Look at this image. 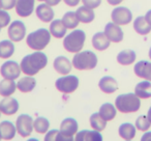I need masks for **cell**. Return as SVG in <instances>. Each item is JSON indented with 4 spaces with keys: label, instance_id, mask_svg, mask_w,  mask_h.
<instances>
[{
    "label": "cell",
    "instance_id": "28",
    "mask_svg": "<svg viewBox=\"0 0 151 141\" xmlns=\"http://www.w3.org/2000/svg\"><path fill=\"white\" fill-rule=\"evenodd\" d=\"M134 93L140 99H149L151 98V81H142L134 87Z\"/></svg>",
    "mask_w": 151,
    "mask_h": 141
},
{
    "label": "cell",
    "instance_id": "38",
    "mask_svg": "<svg viewBox=\"0 0 151 141\" xmlns=\"http://www.w3.org/2000/svg\"><path fill=\"white\" fill-rule=\"evenodd\" d=\"M82 3L89 9H97L101 5V0H82Z\"/></svg>",
    "mask_w": 151,
    "mask_h": 141
},
{
    "label": "cell",
    "instance_id": "15",
    "mask_svg": "<svg viewBox=\"0 0 151 141\" xmlns=\"http://www.w3.org/2000/svg\"><path fill=\"white\" fill-rule=\"evenodd\" d=\"M134 72L139 78L151 81V62L146 60L139 61L134 65Z\"/></svg>",
    "mask_w": 151,
    "mask_h": 141
},
{
    "label": "cell",
    "instance_id": "41",
    "mask_svg": "<svg viewBox=\"0 0 151 141\" xmlns=\"http://www.w3.org/2000/svg\"><path fill=\"white\" fill-rule=\"evenodd\" d=\"M47 4L51 5V7H55V5H58L60 3L61 0H45Z\"/></svg>",
    "mask_w": 151,
    "mask_h": 141
},
{
    "label": "cell",
    "instance_id": "25",
    "mask_svg": "<svg viewBox=\"0 0 151 141\" xmlns=\"http://www.w3.org/2000/svg\"><path fill=\"white\" fill-rule=\"evenodd\" d=\"M99 113L106 121H111L116 117L117 114V108L111 103H105L101 106Z\"/></svg>",
    "mask_w": 151,
    "mask_h": 141
},
{
    "label": "cell",
    "instance_id": "32",
    "mask_svg": "<svg viewBox=\"0 0 151 141\" xmlns=\"http://www.w3.org/2000/svg\"><path fill=\"white\" fill-rule=\"evenodd\" d=\"M62 22L64 24V26L67 29H73V28H77L80 23V20H79L78 16L75 12H67L63 15Z\"/></svg>",
    "mask_w": 151,
    "mask_h": 141
},
{
    "label": "cell",
    "instance_id": "18",
    "mask_svg": "<svg viewBox=\"0 0 151 141\" xmlns=\"http://www.w3.org/2000/svg\"><path fill=\"white\" fill-rule=\"evenodd\" d=\"M99 87L103 93H107V95H111L118 89V83L115 80V78L111 76H106L99 80Z\"/></svg>",
    "mask_w": 151,
    "mask_h": 141
},
{
    "label": "cell",
    "instance_id": "19",
    "mask_svg": "<svg viewBox=\"0 0 151 141\" xmlns=\"http://www.w3.org/2000/svg\"><path fill=\"white\" fill-rule=\"evenodd\" d=\"M111 40L108 38L105 32H96L92 36V46L97 51H105L110 47Z\"/></svg>",
    "mask_w": 151,
    "mask_h": 141
},
{
    "label": "cell",
    "instance_id": "46",
    "mask_svg": "<svg viewBox=\"0 0 151 141\" xmlns=\"http://www.w3.org/2000/svg\"><path fill=\"white\" fill-rule=\"evenodd\" d=\"M148 55H149V58L151 59V47H150V49H149V53H148Z\"/></svg>",
    "mask_w": 151,
    "mask_h": 141
},
{
    "label": "cell",
    "instance_id": "37",
    "mask_svg": "<svg viewBox=\"0 0 151 141\" xmlns=\"http://www.w3.org/2000/svg\"><path fill=\"white\" fill-rule=\"evenodd\" d=\"M11 23V15L7 12L0 9V28L6 27Z\"/></svg>",
    "mask_w": 151,
    "mask_h": 141
},
{
    "label": "cell",
    "instance_id": "8",
    "mask_svg": "<svg viewBox=\"0 0 151 141\" xmlns=\"http://www.w3.org/2000/svg\"><path fill=\"white\" fill-rule=\"evenodd\" d=\"M21 72H22L21 65L15 60L5 61L1 65V67H0V74H1V76L4 79L15 80V79L19 78Z\"/></svg>",
    "mask_w": 151,
    "mask_h": 141
},
{
    "label": "cell",
    "instance_id": "10",
    "mask_svg": "<svg viewBox=\"0 0 151 141\" xmlns=\"http://www.w3.org/2000/svg\"><path fill=\"white\" fill-rule=\"evenodd\" d=\"M7 34L9 38L13 42H21L24 38L26 36V26L22 21L16 20L13 23H11V25L9 26L7 29Z\"/></svg>",
    "mask_w": 151,
    "mask_h": 141
},
{
    "label": "cell",
    "instance_id": "12",
    "mask_svg": "<svg viewBox=\"0 0 151 141\" xmlns=\"http://www.w3.org/2000/svg\"><path fill=\"white\" fill-rule=\"evenodd\" d=\"M105 34L108 36L111 42L113 43H120L123 40L124 33L120 28V25H117L114 22H109L105 26Z\"/></svg>",
    "mask_w": 151,
    "mask_h": 141
},
{
    "label": "cell",
    "instance_id": "40",
    "mask_svg": "<svg viewBox=\"0 0 151 141\" xmlns=\"http://www.w3.org/2000/svg\"><path fill=\"white\" fill-rule=\"evenodd\" d=\"M65 4H67L68 7H77L80 3L81 0H63Z\"/></svg>",
    "mask_w": 151,
    "mask_h": 141
},
{
    "label": "cell",
    "instance_id": "27",
    "mask_svg": "<svg viewBox=\"0 0 151 141\" xmlns=\"http://www.w3.org/2000/svg\"><path fill=\"white\" fill-rule=\"evenodd\" d=\"M17 89V84L12 79H3L0 81V95L3 98L11 97Z\"/></svg>",
    "mask_w": 151,
    "mask_h": 141
},
{
    "label": "cell",
    "instance_id": "6",
    "mask_svg": "<svg viewBox=\"0 0 151 141\" xmlns=\"http://www.w3.org/2000/svg\"><path fill=\"white\" fill-rule=\"evenodd\" d=\"M79 78L75 75H63L55 81V87L57 90L65 95L73 93L79 86Z\"/></svg>",
    "mask_w": 151,
    "mask_h": 141
},
{
    "label": "cell",
    "instance_id": "44",
    "mask_svg": "<svg viewBox=\"0 0 151 141\" xmlns=\"http://www.w3.org/2000/svg\"><path fill=\"white\" fill-rule=\"evenodd\" d=\"M145 19H146V21L151 25V9L146 13V15H145Z\"/></svg>",
    "mask_w": 151,
    "mask_h": 141
},
{
    "label": "cell",
    "instance_id": "26",
    "mask_svg": "<svg viewBox=\"0 0 151 141\" xmlns=\"http://www.w3.org/2000/svg\"><path fill=\"white\" fill-rule=\"evenodd\" d=\"M136 126H134L132 124L124 122L120 124L118 133H119V136L124 140H132L136 136Z\"/></svg>",
    "mask_w": 151,
    "mask_h": 141
},
{
    "label": "cell",
    "instance_id": "39",
    "mask_svg": "<svg viewBox=\"0 0 151 141\" xmlns=\"http://www.w3.org/2000/svg\"><path fill=\"white\" fill-rule=\"evenodd\" d=\"M1 1V5H2L3 9H13L16 7V3H17V0H0Z\"/></svg>",
    "mask_w": 151,
    "mask_h": 141
},
{
    "label": "cell",
    "instance_id": "7",
    "mask_svg": "<svg viewBox=\"0 0 151 141\" xmlns=\"http://www.w3.org/2000/svg\"><path fill=\"white\" fill-rule=\"evenodd\" d=\"M16 128L17 133L21 137H28L31 135L33 128V119L28 114H21L18 116L17 121H16Z\"/></svg>",
    "mask_w": 151,
    "mask_h": 141
},
{
    "label": "cell",
    "instance_id": "34",
    "mask_svg": "<svg viewBox=\"0 0 151 141\" xmlns=\"http://www.w3.org/2000/svg\"><path fill=\"white\" fill-rule=\"evenodd\" d=\"M33 128L38 134H46L50 128V122L46 117H37L33 120Z\"/></svg>",
    "mask_w": 151,
    "mask_h": 141
},
{
    "label": "cell",
    "instance_id": "52",
    "mask_svg": "<svg viewBox=\"0 0 151 141\" xmlns=\"http://www.w3.org/2000/svg\"><path fill=\"white\" fill-rule=\"evenodd\" d=\"M150 109H151V107H150Z\"/></svg>",
    "mask_w": 151,
    "mask_h": 141
},
{
    "label": "cell",
    "instance_id": "30",
    "mask_svg": "<svg viewBox=\"0 0 151 141\" xmlns=\"http://www.w3.org/2000/svg\"><path fill=\"white\" fill-rule=\"evenodd\" d=\"M77 16H78L79 20L80 22L82 23H85V24H88V23H91V22L94 20L95 18V14L93 12L92 9H89L87 7H80L77 12H76Z\"/></svg>",
    "mask_w": 151,
    "mask_h": 141
},
{
    "label": "cell",
    "instance_id": "22",
    "mask_svg": "<svg viewBox=\"0 0 151 141\" xmlns=\"http://www.w3.org/2000/svg\"><path fill=\"white\" fill-rule=\"evenodd\" d=\"M36 86V80L33 78V76H26L24 78H21L17 83V88L21 93H31Z\"/></svg>",
    "mask_w": 151,
    "mask_h": 141
},
{
    "label": "cell",
    "instance_id": "5",
    "mask_svg": "<svg viewBox=\"0 0 151 141\" xmlns=\"http://www.w3.org/2000/svg\"><path fill=\"white\" fill-rule=\"evenodd\" d=\"M86 40V33L81 29H75L64 36L63 47L69 53H78L82 51Z\"/></svg>",
    "mask_w": 151,
    "mask_h": 141
},
{
    "label": "cell",
    "instance_id": "48",
    "mask_svg": "<svg viewBox=\"0 0 151 141\" xmlns=\"http://www.w3.org/2000/svg\"><path fill=\"white\" fill-rule=\"evenodd\" d=\"M1 139H2V136H1V133H0V140H1Z\"/></svg>",
    "mask_w": 151,
    "mask_h": 141
},
{
    "label": "cell",
    "instance_id": "29",
    "mask_svg": "<svg viewBox=\"0 0 151 141\" xmlns=\"http://www.w3.org/2000/svg\"><path fill=\"white\" fill-rule=\"evenodd\" d=\"M136 52L134 50H130V49L121 51L117 55V61L121 65H130L132 63H134L136 61Z\"/></svg>",
    "mask_w": 151,
    "mask_h": 141
},
{
    "label": "cell",
    "instance_id": "23",
    "mask_svg": "<svg viewBox=\"0 0 151 141\" xmlns=\"http://www.w3.org/2000/svg\"><path fill=\"white\" fill-rule=\"evenodd\" d=\"M66 29L67 28L64 26L62 20H58V19L53 20L50 24V28H49V30L51 32V35L56 38H64L65 34H66Z\"/></svg>",
    "mask_w": 151,
    "mask_h": 141
},
{
    "label": "cell",
    "instance_id": "14",
    "mask_svg": "<svg viewBox=\"0 0 151 141\" xmlns=\"http://www.w3.org/2000/svg\"><path fill=\"white\" fill-rule=\"evenodd\" d=\"M34 1L35 0H17L16 12L18 16L22 18H27L31 16L34 11Z\"/></svg>",
    "mask_w": 151,
    "mask_h": 141
},
{
    "label": "cell",
    "instance_id": "20",
    "mask_svg": "<svg viewBox=\"0 0 151 141\" xmlns=\"http://www.w3.org/2000/svg\"><path fill=\"white\" fill-rule=\"evenodd\" d=\"M76 141H101L103 136L99 131H89V130H82L77 133L76 135Z\"/></svg>",
    "mask_w": 151,
    "mask_h": 141
},
{
    "label": "cell",
    "instance_id": "4",
    "mask_svg": "<svg viewBox=\"0 0 151 141\" xmlns=\"http://www.w3.org/2000/svg\"><path fill=\"white\" fill-rule=\"evenodd\" d=\"M51 42V32L46 28H40L28 34L26 38V44L34 51H42Z\"/></svg>",
    "mask_w": 151,
    "mask_h": 141
},
{
    "label": "cell",
    "instance_id": "45",
    "mask_svg": "<svg viewBox=\"0 0 151 141\" xmlns=\"http://www.w3.org/2000/svg\"><path fill=\"white\" fill-rule=\"evenodd\" d=\"M147 117H148V119L150 120V122H151V109H150V108H149L148 113H147Z\"/></svg>",
    "mask_w": 151,
    "mask_h": 141
},
{
    "label": "cell",
    "instance_id": "42",
    "mask_svg": "<svg viewBox=\"0 0 151 141\" xmlns=\"http://www.w3.org/2000/svg\"><path fill=\"white\" fill-rule=\"evenodd\" d=\"M142 141H151V132H146L141 138Z\"/></svg>",
    "mask_w": 151,
    "mask_h": 141
},
{
    "label": "cell",
    "instance_id": "36",
    "mask_svg": "<svg viewBox=\"0 0 151 141\" xmlns=\"http://www.w3.org/2000/svg\"><path fill=\"white\" fill-rule=\"evenodd\" d=\"M151 126L150 120L148 119L146 115H141L137 118L136 120V128L138 129L139 131H142V132H146V131L149 130Z\"/></svg>",
    "mask_w": 151,
    "mask_h": 141
},
{
    "label": "cell",
    "instance_id": "13",
    "mask_svg": "<svg viewBox=\"0 0 151 141\" xmlns=\"http://www.w3.org/2000/svg\"><path fill=\"white\" fill-rule=\"evenodd\" d=\"M19 102L12 97H6L0 102V111L5 115H14L19 110Z\"/></svg>",
    "mask_w": 151,
    "mask_h": 141
},
{
    "label": "cell",
    "instance_id": "2",
    "mask_svg": "<svg viewBox=\"0 0 151 141\" xmlns=\"http://www.w3.org/2000/svg\"><path fill=\"white\" fill-rule=\"evenodd\" d=\"M115 107L121 113H132L139 111L141 107L140 98L136 93L119 95L115 100Z\"/></svg>",
    "mask_w": 151,
    "mask_h": 141
},
{
    "label": "cell",
    "instance_id": "51",
    "mask_svg": "<svg viewBox=\"0 0 151 141\" xmlns=\"http://www.w3.org/2000/svg\"><path fill=\"white\" fill-rule=\"evenodd\" d=\"M0 31H1V28H0Z\"/></svg>",
    "mask_w": 151,
    "mask_h": 141
},
{
    "label": "cell",
    "instance_id": "31",
    "mask_svg": "<svg viewBox=\"0 0 151 141\" xmlns=\"http://www.w3.org/2000/svg\"><path fill=\"white\" fill-rule=\"evenodd\" d=\"M15 53V45L13 40H1L0 42V58L7 59Z\"/></svg>",
    "mask_w": 151,
    "mask_h": 141
},
{
    "label": "cell",
    "instance_id": "49",
    "mask_svg": "<svg viewBox=\"0 0 151 141\" xmlns=\"http://www.w3.org/2000/svg\"><path fill=\"white\" fill-rule=\"evenodd\" d=\"M38 1H40H40H45V0H38Z\"/></svg>",
    "mask_w": 151,
    "mask_h": 141
},
{
    "label": "cell",
    "instance_id": "3",
    "mask_svg": "<svg viewBox=\"0 0 151 141\" xmlns=\"http://www.w3.org/2000/svg\"><path fill=\"white\" fill-rule=\"evenodd\" d=\"M71 63L73 67L78 71H89L96 67L97 56L92 51H80L73 55Z\"/></svg>",
    "mask_w": 151,
    "mask_h": 141
},
{
    "label": "cell",
    "instance_id": "24",
    "mask_svg": "<svg viewBox=\"0 0 151 141\" xmlns=\"http://www.w3.org/2000/svg\"><path fill=\"white\" fill-rule=\"evenodd\" d=\"M134 29L140 35H147L151 31V25L146 21L145 17L140 16L134 20Z\"/></svg>",
    "mask_w": 151,
    "mask_h": 141
},
{
    "label": "cell",
    "instance_id": "17",
    "mask_svg": "<svg viewBox=\"0 0 151 141\" xmlns=\"http://www.w3.org/2000/svg\"><path fill=\"white\" fill-rule=\"evenodd\" d=\"M35 13L38 19L45 23H49L54 20V11L52 9V7L47 3H40L36 7Z\"/></svg>",
    "mask_w": 151,
    "mask_h": 141
},
{
    "label": "cell",
    "instance_id": "47",
    "mask_svg": "<svg viewBox=\"0 0 151 141\" xmlns=\"http://www.w3.org/2000/svg\"><path fill=\"white\" fill-rule=\"evenodd\" d=\"M2 9V5H1V1H0V9Z\"/></svg>",
    "mask_w": 151,
    "mask_h": 141
},
{
    "label": "cell",
    "instance_id": "9",
    "mask_svg": "<svg viewBox=\"0 0 151 141\" xmlns=\"http://www.w3.org/2000/svg\"><path fill=\"white\" fill-rule=\"evenodd\" d=\"M112 22H114L117 25H127L132 22V14L127 7H118L112 11L111 13Z\"/></svg>",
    "mask_w": 151,
    "mask_h": 141
},
{
    "label": "cell",
    "instance_id": "33",
    "mask_svg": "<svg viewBox=\"0 0 151 141\" xmlns=\"http://www.w3.org/2000/svg\"><path fill=\"white\" fill-rule=\"evenodd\" d=\"M89 121H90V126L93 130H96L99 132H101V131L105 130L106 126H107V121L104 119L101 116V114L99 112L96 113H93L92 115L89 118Z\"/></svg>",
    "mask_w": 151,
    "mask_h": 141
},
{
    "label": "cell",
    "instance_id": "50",
    "mask_svg": "<svg viewBox=\"0 0 151 141\" xmlns=\"http://www.w3.org/2000/svg\"><path fill=\"white\" fill-rule=\"evenodd\" d=\"M0 116H1V111H0Z\"/></svg>",
    "mask_w": 151,
    "mask_h": 141
},
{
    "label": "cell",
    "instance_id": "21",
    "mask_svg": "<svg viewBox=\"0 0 151 141\" xmlns=\"http://www.w3.org/2000/svg\"><path fill=\"white\" fill-rule=\"evenodd\" d=\"M0 133L2 139L4 140H12L16 136L17 133V128L16 126L9 120H4L0 122Z\"/></svg>",
    "mask_w": 151,
    "mask_h": 141
},
{
    "label": "cell",
    "instance_id": "16",
    "mask_svg": "<svg viewBox=\"0 0 151 141\" xmlns=\"http://www.w3.org/2000/svg\"><path fill=\"white\" fill-rule=\"evenodd\" d=\"M54 69L60 75H68L71 71L73 63L65 56H58L54 59Z\"/></svg>",
    "mask_w": 151,
    "mask_h": 141
},
{
    "label": "cell",
    "instance_id": "35",
    "mask_svg": "<svg viewBox=\"0 0 151 141\" xmlns=\"http://www.w3.org/2000/svg\"><path fill=\"white\" fill-rule=\"evenodd\" d=\"M46 141H68L66 137H64L58 130H51L46 133L45 136Z\"/></svg>",
    "mask_w": 151,
    "mask_h": 141
},
{
    "label": "cell",
    "instance_id": "1",
    "mask_svg": "<svg viewBox=\"0 0 151 141\" xmlns=\"http://www.w3.org/2000/svg\"><path fill=\"white\" fill-rule=\"evenodd\" d=\"M48 64V57L42 51H35L23 57L21 61L22 72L27 76H34L40 69H45Z\"/></svg>",
    "mask_w": 151,
    "mask_h": 141
},
{
    "label": "cell",
    "instance_id": "43",
    "mask_svg": "<svg viewBox=\"0 0 151 141\" xmlns=\"http://www.w3.org/2000/svg\"><path fill=\"white\" fill-rule=\"evenodd\" d=\"M122 1H124V0H107V2L111 5H118V4H120Z\"/></svg>",
    "mask_w": 151,
    "mask_h": 141
},
{
    "label": "cell",
    "instance_id": "11",
    "mask_svg": "<svg viewBox=\"0 0 151 141\" xmlns=\"http://www.w3.org/2000/svg\"><path fill=\"white\" fill-rule=\"evenodd\" d=\"M79 124L75 118L67 117L62 120L60 124V133L64 137L68 139V141H71L73 139V135L78 133Z\"/></svg>",
    "mask_w": 151,
    "mask_h": 141
}]
</instances>
